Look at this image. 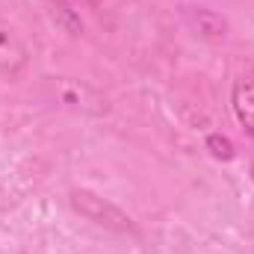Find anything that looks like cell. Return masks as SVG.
Returning a JSON list of instances; mask_svg holds the SVG:
<instances>
[{
  "mask_svg": "<svg viewBox=\"0 0 254 254\" xmlns=\"http://www.w3.org/2000/svg\"><path fill=\"white\" fill-rule=\"evenodd\" d=\"M231 107L243 130L254 139V77H240L231 89Z\"/></svg>",
  "mask_w": 254,
  "mask_h": 254,
  "instance_id": "obj_4",
  "label": "cell"
},
{
  "mask_svg": "<svg viewBox=\"0 0 254 254\" xmlns=\"http://www.w3.org/2000/svg\"><path fill=\"white\" fill-rule=\"evenodd\" d=\"M51 18H54V24H57V27H63L65 33H71V36L83 33V21H80V18H77L68 6H54Z\"/></svg>",
  "mask_w": 254,
  "mask_h": 254,
  "instance_id": "obj_5",
  "label": "cell"
},
{
  "mask_svg": "<svg viewBox=\"0 0 254 254\" xmlns=\"http://www.w3.org/2000/svg\"><path fill=\"white\" fill-rule=\"evenodd\" d=\"M30 63V51L24 45V39L18 36V30L0 18V74L6 77H18Z\"/></svg>",
  "mask_w": 254,
  "mask_h": 254,
  "instance_id": "obj_2",
  "label": "cell"
},
{
  "mask_svg": "<svg viewBox=\"0 0 254 254\" xmlns=\"http://www.w3.org/2000/svg\"><path fill=\"white\" fill-rule=\"evenodd\" d=\"M207 151H210L216 160H225V163L234 160V154H237L234 145H231V139L222 136V133H210V136H207Z\"/></svg>",
  "mask_w": 254,
  "mask_h": 254,
  "instance_id": "obj_6",
  "label": "cell"
},
{
  "mask_svg": "<svg viewBox=\"0 0 254 254\" xmlns=\"http://www.w3.org/2000/svg\"><path fill=\"white\" fill-rule=\"evenodd\" d=\"M184 18L192 27V33L201 36V39H207V42H222L228 36V30H231L228 18L219 15V12H213V9H207V6H187Z\"/></svg>",
  "mask_w": 254,
  "mask_h": 254,
  "instance_id": "obj_3",
  "label": "cell"
},
{
  "mask_svg": "<svg viewBox=\"0 0 254 254\" xmlns=\"http://www.w3.org/2000/svg\"><path fill=\"white\" fill-rule=\"evenodd\" d=\"M68 201H71V207L83 219H89V222H95V225H101L107 231L130 234L136 228L133 219L127 216L119 204H113L110 198H104V195H98V192H92V190H71L68 192Z\"/></svg>",
  "mask_w": 254,
  "mask_h": 254,
  "instance_id": "obj_1",
  "label": "cell"
}]
</instances>
